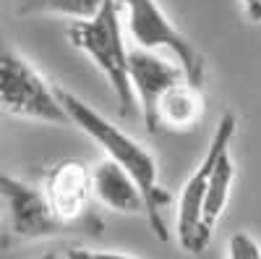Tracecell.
<instances>
[{"mask_svg": "<svg viewBox=\"0 0 261 259\" xmlns=\"http://www.w3.org/2000/svg\"><path fill=\"white\" fill-rule=\"evenodd\" d=\"M55 92H58V100L63 105L65 115H68V123H73L79 131H84L107 155V160L115 162L120 170H125L130 176V181L136 183L141 199H144L146 223L157 233V239L167 241L165 207L170 204V191L160 186V168H157L154 155L144 144H139L130 134H125L120 126L107 121L89 102H84L81 97L65 92V89H55Z\"/></svg>", "mask_w": 261, "mask_h": 259, "instance_id": "cell-1", "label": "cell"}, {"mask_svg": "<svg viewBox=\"0 0 261 259\" xmlns=\"http://www.w3.org/2000/svg\"><path fill=\"white\" fill-rule=\"evenodd\" d=\"M71 45L89 58L97 71L107 79L118 102V113L130 118L139 113L134 92L128 81V48L123 39V21L113 0H105L102 8L86 21H76L68 27Z\"/></svg>", "mask_w": 261, "mask_h": 259, "instance_id": "cell-2", "label": "cell"}, {"mask_svg": "<svg viewBox=\"0 0 261 259\" xmlns=\"http://www.w3.org/2000/svg\"><path fill=\"white\" fill-rule=\"evenodd\" d=\"M120 21H125L128 37L134 39V48L167 53L183 68L186 79L193 86H201L206 81V60L196 50L193 42L175 27L165 8L157 0H113Z\"/></svg>", "mask_w": 261, "mask_h": 259, "instance_id": "cell-3", "label": "cell"}, {"mask_svg": "<svg viewBox=\"0 0 261 259\" xmlns=\"http://www.w3.org/2000/svg\"><path fill=\"white\" fill-rule=\"evenodd\" d=\"M0 110L13 118L42 121L53 126L68 123L58 92L3 37H0Z\"/></svg>", "mask_w": 261, "mask_h": 259, "instance_id": "cell-4", "label": "cell"}, {"mask_svg": "<svg viewBox=\"0 0 261 259\" xmlns=\"http://www.w3.org/2000/svg\"><path fill=\"white\" fill-rule=\"evenodd\" d=\"M0 207H3L0 251H8L16 244L45 241L65 233V228L53 218L42 189L3 170H0Z\"/></svg>", "mask_w": 261, "mask_h": 259, "instance_id": "cell-5", "label": "cell"}, {"mask_svg": "<svg viewBox=\"0 0 261 259\" xmlns=\"http://www.w3.org/2000/svg\"><path fill=\"white\" fill-rule=\"evenodd\" d=\"M235 131H238V118L232 110H225L220 123L214 128V136L206 147L204 157L199 160L196 170L186 178L180 194H178V204H175V239L180 244V249L186 254H204L206 251V244L201 241V228H199V220H201V204H204V194H206V186H209V176L220 160L222 152H227L232 139H235Z\"/></svg>", "mask_w": 261, "mask_h": 259, "instance_id": "cell-6", "label": "cell"}, {"mask_svg": "<svg viewBox=\"0 0 261 259\" xmlns=\"http://www.w3.org/2000/svg\"><path fill=\"white\" fill-rule=\"evenodd\" d=\"M47 199V207L53 218L68 230L86 220L92 204V183H89V170L76 160L58 162L47 170L45 183L39 186Z\"/></svg>", "mask_w": 261, "mask_h": 259, "instance_id": "cell-7", "label": "cell"}, {"mask_svg": "<svg viewBox=\"0 0 261 259\" xmlns=\"http://www.w3.org/2000/svg\"><path fill=\"white\" fill-rule=\"evenodd\" d=\"M183 79H186L183 68L172 58H165L162 53H151V50H139V48L128 50V81H130L136 107L146 121V128L151 123V113H154L157 100L172 84H178Z\"/></svg>", "mask_w": 261, "mask_h": 259, "instance_id": "cell-8", "label": "cell"}, {"mask_svg": "<svg viewBox=\"0 0 261 259\" xmlns=\"http://www.w3.org/2000/svg\"><path fill=\"white\" fill-rule=\"evenodd\" d=\"M204 92L201 86H193L191 81H178L157 100L154 113H151V123L146 131L157 134L160 128H170V131H191L201 123L204 118Z\"/></svg>", "mask_w": 261, "mask_h": 259, "instance_id": "cell-9", "label": "cell"}, {"mask_svg": "<svg viewBox=\"0 0 261 259\" xmlns=\"http://www.w3.org/2000/svg\"><path fill=\"white\" fill-rule=\"evenodd\" d=\"M89 183H92V197L107 209L120 215H144V199L136 183L115 162L110 160L97 162L89 170Z\"/></svg>", "mask_w": 261, "mask_h": 259, "instance_id": "cell-10", "label": "cell"}, {"mask_svg": "<svg viewBox=\"0 0 261 259\" xmlns=\"http://www.w3.org/2000/svg\"><path fill=\"white\" fill-rule=\"evenodd\" d=\"M232 183H235V160L227 152L220 155L217 160L212 176H209V186H206V194H204V204H201V220H199V228H201V241L209 246L212 236H214V228L220 223V218L225 215V207H227V199H230V191H232Z\"/></svg>", "mask_w": 261, "mask_h": 259, "instance_id": "cell-11", "label": "cell"}, {"mask_svg": "<svg viewBox=\"0 0 261 259\" xmlns=\"http://www.w3.org/2000/svg\"><path fill=\"white\" fill-rule=\"evenodd\" d=\"M105 0H21L18 3V16H63L76 21L92 18Z\"/></svg>", "mask_w": 261, "mask_h": 259, "instance_id": "cell-12", "label": "cell"}, {"mask_svg": "<svg viewBox=\"0 0 261 259\" xmlns=\"http://www.w3.org/2000/svg\"><path fill=\"white\" fill-rule=\"evenodd\" d=\"M227 259H261V244L251 233L238 230L227 241Z\"/></svg>", "mask_w": 261, "mask_h": 259, "instance_id": "cell-13", "label": "cell"}, {"mask_svg": "<svg viewBox=\"0 0 261 259\" xmlns=\"http://www.w3.org/2000/svg\"><path fill=\"white\" fill-rule=\"evenodd\" d=\"M65 259H139L134 254L115 251V249H86V246H68Z\"/></svg>", "mask_w": 261, "mask_h": 259, "instance_id": "cell-14", "label": "cell"}, {"mask_svg": "<svg viewBox=\"0 0 261 259\" xmlns=\"http://www.w3.org/2000/svg\"><path fill=\"white\" fill-rule=\"evenodd\" d=\"M248 24H261V0H238Z\"/></svg>", "mask_w": 261, "mask_h": 259, "instance_id": "cell-15", "label": "cell"}, {"mask_svg": "<svg viewBox=\"0 0 261 259\" xmlns=\"http://www.w3.org/2000/svg\"><path fill=\"white\" fill-rule=\"evenodd\" d=\"M37 259H58V254H55V251H47V254H42V256H37Z\"/></svg>", "mask_w": 261, "mask_h": 259, "instance_id": "cell-16", "label": "cell"}]
</instances>
